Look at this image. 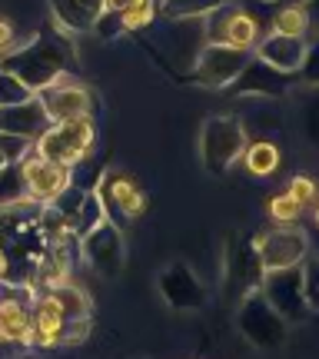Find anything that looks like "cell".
I'll return each instance as SVG.
<instances>
[{
    "mask_svg": "<svg viewBox=\"0 0 319 359\" xmlns=\"http://www.w3.org/2000/svg\"><path fill=\"white\" fill-rule=\"evenodd\" d=\"M243 150H246V127L240 123V116H206L203 130H200V160H203L206 173L223 177L243 156Z\"/></svg>",
    "mask_w": 319,
    "mask_h": 359,
    "instance_id": "cell-2",
    "label": "cell"
},
{
    "mask_svg": "<svg viewBox=\"0 0 319 359\" xmlns=\"http://www.w3.org/2000/svg\"><path fill=\"white\" fill-rule=\"evenodd\" d=\"M303 213H306V206H299L286 190H283L280 196H273V200H269V217L280 219V223H299Z\"/></svg>",
    "mask_w": 319,
    "mask_h": 359,
    "instance_id": "cell-22",
    "label": "cell"
},
{
    "mask_svg": "<svg viewBox=\"0 0 319 359\" xmlns=\"http://www.w3.org/2000/svg\"><path fill=\"white\" fill-rule=\"evenodd\" d=\"M50 20L64 34H87V30H93V20H97L90 11L80 7L77 0H50Z\"/></svg>",
    "mask_w": 319,
    "mask_h": 359,
    "instance_id": "cell-17",
    "label": "cell"
},
{
    "mask_svg": "<svg viewBox=\"0 0 319 359\" xmlns=\"http://www.w3.org/2000/svg\"><path fill=\"white\" fill-rule=\"evenodd\" d=\"M259 293H263V299L286 320V326L309 323L313 313H316V306L309 303L306 290H303V263L283 266V269H263Z\"/></svg>",
    "mask_w": 319,
    "mask_h": 359,
    "instance_id": "cell-3",
    "label": "cell"
},
{
    "mask_svg": "<svg viewBox=\"0 0 319 359\" xmlns=\"http://www.w3.org/2000/svg\"><path fill=\"white\" fill-rule=\"evenodd\" d=\"M93 193L100 196L103 217L110 219L114 226H123V223H133L137 217H143L147 210V193L140 190V183L123 173V170H103Z\"/></svg>",
    "mask_w": 319,
    "mask_h": 359,
    "instance_id": "cell-6",
    "label": "cell"
},
{
    "mask_svg": "<svg viewBox=\"0 0 319 359\" xmlns=\"http://www.w3.org/2000/svg\"><path fill=\"white\" fill-rule=\"evenodd\" d=\"M290 87H293V74H280L263 60L250 57V64L236 74V80L226 87V93H256V97H273L276 100V97H286Z\"/></svg>",
    "mask_w": 319,
    "mask_h": 359,
    "instance_id": "cell-14",
    "label": "cell"
},
{
    "mask_svg": "<svg viewBox=\"0 0 319 359\" xmlns=\"http://www.w3.org/2000/svg\"><path fill=\"white\" fill-rule=\"evenodd\" d=\"M83 11H90L93 17H100V11H103V0H77Z\"/></svg>",
    "mask_w": 319,
    "mask_h": 359,
    "instance_id": "cell-26",
    "label": "cell"
},
{
    "mask_svg": "<svg viewBox=\"0 0 319 359\" xmlns=\"http://www.w3.org/2000/svg\"><path fill=\"white\" fill-rule=\"evenodd\" d=\"M156 290L166 299V306H173V309H203L206 306L203 283H200V276L186 263L163 266V273L156 276Z\"/></svg>",
    "mask_w": 319,
    "mask_h": 359,
    "instance_id": "cell-12",
    "label": "cell"
},
{
    "mask_svg": "<svg viewBox=\"0 0 319 359\" xmlns=\"http://www.w3.org/2000/svg\"><path fill=\"white\" fill-rule=\"evenodd\" d=\"M50 127V116L40 107L37 93L24 103H13V107H0V133H11V137H24V140H37L43 130Z\"/></svg>",
    "mask_w": 319,
    "mask_h": 359,
    "instance_id": "cell-16",
    "label": "cell"
},
{
    "mask_svg": "<svg viewBox=\"0 0 319 359\" xmlns=\"http://www.w3.org/2000/svg\"><path fill=\"white\" fill-rule=\"evenodd\" d=\"M37 100L47 110L50 123H57V120H77V116H93V107H97L93 93L83 83H74V77H60V80H53L50 87L37 90Z\"/></svg>",
    "mask_w": 319,
    "mask_h": 359,
    "instance_id": "cell-11",
    "label": "cell"
},
{
    "mask_svg": "<svg viewBox=\"0 0 319 359\" xmlns=\"http://www.w3.org/2000/svg\"><path fill=\"white\" fill-rule=\"evenodd\" d=\"M286 193H290V196H293L299 206H306V210H313V206H316V187H313V180H309V177L290 180Z\"/></svg>",
    "mask_w": 319,
    "mask_h": 359,
    "instance_id": "cell-24",
    "label": "cell"
},
{
    "mask_svg": "<svg viewBox=\"0 0 319 359\" xmlns=\"http://www.w3.org/2000/svg\"><path fill=\"white\" fill-rule=\"evenodd\" d=\"M250 50H240V47H226V43H203L196 57H193L190 67V80L200 83V87L210 90H226L236 80L243 67L250 64Z\"/></svg>",
    "mask_w": 319,
    "mask_h": 359,
    "instance_id": "cell-7",
    "label": "cell"
},
{
    "mask_svg": "<svg viewBox=\"0 0 319 359\" xmlns=\"http://www.w3.org/2000/svg\"><path fill=\"white\" fill-rule=\"evenodd\" d=\"M80 253L100 276H107V280L120 276V269L127 263V246H123L120 226H114L110 219H100L93 230L80 236Z\"/></svg>",
    "mask_w": 319,
    "mask_h": 359,
    "instance_id": "cell-10",
    "label": "cell"
},
{
    "mask_svg": "<svg viewBox=\"0 0 319 359\" xmlns=\"http://www.w3.org/2000/svg\"><path fill=\"white\" fill-rule=\"evenodd\" d=\"M273 27H276V34H290V37H303V40H306L309 27H313L306 4H299V7H280V13H276Z\"/></svg>",
    "mask_w": 319,
    "mask_h": 359,
    "instance_id": "cell-21",
    "label": "cell"
},
{
    "mask_svg": "<svg viewBox=\"0 0 319 359\" xmlns=\"http://www.w3.org/2000/svg\"><path fill=\"white\" fill-rule=\"evenodd\" d=\"M0 70L13 74L27 90L37 93V90L50 87L53 80L77 74V53L64 30L53 20H47L30 43L0 53Z\"/></svg>",
    "mask_w": 319,
    "mask_h": 359,
    "instance_id": "cell-1",
    "label": "cell"
},
{
    "mask_svg": "<svg viewBox=\"0 0 319 359\" xmlns=\"http://www.w3.org/2000/svg\"><path fill=\"white\" fill-rule=\"evenodd\" d=\"M4 163H7V160H4V156H0V167H4Z\"/></svg>",
    "mask_w": 319,
    "mask_h": 359,
    "instance_id": "cell-28",
    "label": "cell"
},
{
    "mask_svg": "<svg viewBox=\"0 0 319 359\" xmlns=\"http://www.w3.org/2000/svg\"><path fill=\"white\" fill-rule=\"evenodd\" d=\"M236 326H240V333L246 336L250 346L266 349V353L286 346V339H290V326H286V320H283L280 313L263 299L259 286H256V290H246V293L240 296Z\"/></svg>",
    "mask_w": 319,
    "mask_h": 359,
    "instance_id": "cell-4",
    "label": "cell"
},
{
    "mask_svg": "<svg viewBox=\"0 0 319 359\" xmlns=\"http://www.w3.org/2000/svg\"><path fill=\"white\" fill-rule=\"evenodd\" d=\"M253 253L259 269H283V266H296L303 263L309 253L306 233L296 230V223H280L273 230L259 233L253 240Z\"/></svg>",
    "mask_w": 319,
    "mask_h": 359,
    "instance_id": "cell-9",
    "label": "cell"
},
{
    "mask_svg": "<svg viewBox=\"0 0 319 359\" xmlns=\"http://www.w3.org/2000/svg\"><path fill=\"white\" fill-rule=\"evenodd\" d=\"M223 0H156V13L163 20H200Z\"/></svg>",
    "mask_w": 319,
    "mask_h": 359,
    "instance_id": "cell-19",
    "label": "cell"
},
{
    "mask_svg": "<svg viewBox=\"0 0 319 359\" xmlns=\"http://www.w3.org/2000/svg\"><path fill=\"white\" fill-rule=\"evenodd\" d=\"M20 173H24V190L34 203H50L70 183V167H60V163L43 160L37 154H27L20 160Z\"/></svg>",
    "mask_w": 319,
    "mask_h": 359,
    "instance_id": "cell-13",
    "label": "cell"
},
{
    "mask_svg": "<svg viewBox=\"0 0 319 359\" xmlns=\"http://www.w3.org/2000/svg\"><path fill=\"white\" fill-rule=\"evenodd\" d=\"M269 4H273V0H269Z\"/></svg>",
    "mask_w": 319,
    "mask_h": 359,
    "instance_id": "cell-29",
    "label": "cell"
},
{
    "mask_svg": "<svg viewBox=\"0 0 319 359\" xmlns=\"http://www.w3.org/2000/svg\"><path fill=\"white\" fill-rule=\"evenodd\" d=\"M17 47V30H13V24L7 20V17H0V53H7Z\"/></svg>",
    "mask_w": 319,
    "mask_h": 359,
    "instance_id": "cell-25",
    "label": "cell"
},
{
    "mask_svg": "<svg viewBox=\"0 0 319 359\" xmlns=\"http://www.w3.org/2000/svg\"><path fill=\"white\" fill-rule=\"evenodd\" d=\"M203 43H226V47H240V50H253L259 40V24L250 13L223 0L219 7L203 17Z\"/></svg>",
    "mask_w": 319,
    "mask_h": 359,
    "instance_id": "cell-8",
    "label": "cell"
},
{
    "mask_svg": "<svg viewBox=\"0 0 319 359\" xmlns=\"http://www.w3.org/2000/svg\"><path fill=\"white\" fill-rule=\"evenodd\" d=\"M240 160H246L250 173H256V177H269L273 170L280 167V150H276L273 143L259 140V143H253V147H246Z\"/></svg>",
    "mask_w": 319,
    "mask_h": 359,
    "instance_id": "cell-20",
    "label": "cell"
},
{
    "mask_svg": "<svg viewBox=\"0 0 319 359\" xmlns=\"http://www.w3.org/2000/svg\"><path fill=\"white\" fill-rule=\"evenodd\" d=\"M47 299L60 309V316H64L67 323L90 320V299L83 290H74V286H64V283H60V286H50V290H47Z\"/></svg>",
    "mask_w": 319,
    "mask_h": 359,
    "instance_id": "cell-18",
    "label": "cell"
},
{
    "mask_svg": "<svg viewBox=\"0 0 319 359\" xmlns=\"http://www.w3.org/2000/svg\"><path fill=\"white\" fill-rule=\"evenodd\" d=\"M4 273H7V257H4V250H0V280H4Z\"/></svg>",
    "mask_w": 319,
    "mask_h": 359,
    "instance_id": "cell-27",
    "label": "cell"
},
{
    "mask_svg": "<svg viewBox=\"0 0 319 359\" xmlns=\"http://www.w3.org/2000/svg\"><path fill=\"white\" fill-rule=\"evenodd\" d=\"M30 97H34V90H27L13 74L0 70V107H13V103H24Z\"/></svg>",
    "mask_w": 319,
    "mask_h": 359,
    "instance_id": "cell-23",
    "label": "cell"
},
{
    "mask_svg": "<svg viewBox=\"0 0 319 359\" xmlns=\"http://www.w3.org/2000/svg\"><path fill=\"white\" fill-rule=\"evenodd\" d=\"M309 40L303 37H290V34H266L263 40H256V60H263L266 67L280 70V74H296L303 57H306Z\"/></svg>",
    "mask_w": 319,
    "mask_h": 359,
    "instance_id": "cell-15",
    "label": "cell"
},
{
    "mask_svg": "<svg viewBox=\"0 0 319 359\" xmlns=\"http://www.w3.org/2000/svg\"><path fill=\"white\" fill-rule=\"evenodd\" d=\"M93 120L90 116H77V120H57L34 140V154L43 160H53L60 167H74L77 160L93 150Z\"/></svg>",
    "mask_w": 319,
    "mask_h": 359,
    "instance_id": "cell-5",
    "label": "cell"
}]
</instances>
